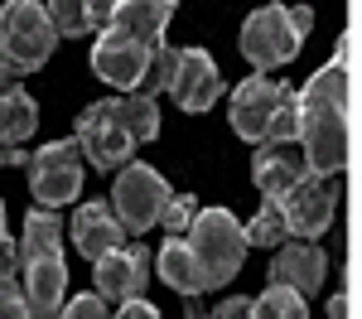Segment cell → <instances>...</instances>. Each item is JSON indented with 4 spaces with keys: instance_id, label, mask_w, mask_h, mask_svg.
Instances as JSON below:
<instances>
[{
    "instance_id": "1",
    "label": "cell",
    "mask_w": 362,
    "mask_h": 319,
    "mask_svg": "<svg viewBox=\"0 0 362 319\" xmlns=\"http://www.w3.org/2000/svg\"><path fill=\"white\" fill-rule=\"evenodd\" d=\"M300 150H305L309 170L319 179H334L348 165V107H353V87L343 63H324L300 92Z\"/></svg>"
},
{
    "instance_id": "2",
    "label": "cell",
    "mask_w": 362,
    "mask_h": 319,
    "mask_svg": "<svg viewBox=\"0 0 362 319\" xmlns=\"http://www.w3.org/2000/svg\"><path fill=\"white\" fill-rule=\"evenodd\" d=\"M184 252H189V266H194L198 290H213L232 281L247 261V232L242 223L227 213V208H198L194 223L179 232Z\"/></svg>"
},
{
    "instance_id": "3",
    "label": "cell",
    "mask_w": 362,
    "mask_h": 319,
    "mask_svg": "<svg viewBox=\"0 0 362 319\" xmlns=\"http://www.w3.org/2000/svg\"><path fill=\"white\" fill-rule=\"evenodd\" d=\"M58 49L54 20L39 0H5L0 5V58L10 68V78H25L34 68H44Z\"/></svg>"
},
{
    "instance_id": "4",
    "label": "cell",
    "mask_w": 362,
    "mask_h": 319,
    "mask_svg": "<svg viewBox=\"0 0 362 319\" xmlns=\"http://www.w3.org/2000/svg\"><path fill=\"white\" fill-rule=\"evenodd\" d=\"M169 194H174V189L165 184V174H160V170H150V165H140V160L121 165L116 189H112V213L121 218L126 237L155 228L160 213H165V203H169Z\"/></svg>"
},
{
    "instance_id": "5",
    "label": "cell",
    "mask_w": 362,
    "mask_h": 319,
    "mask_svg": "<svg viewBox=\"0 0 362 319\" xmlns=\"http://www.w3.org/2000/svg\"><path fill=\"white\" fill-rule=\"evenodd\" d=\"M300 34L290 25L285 5H261L251 10L247 25H242V58H247L256 73H271V68H285L290 58L300 54Z\"/></svg>"
},
{
    "instance_id": "6",
    "label": "cell",
    "mask_w": 362,
    "mask_h": 319,
    "mask_svg": "<svg viewBox=\"0 0 362 319\" xmlns=\"http://www.w3.org/2000/svg\"><path fill=\"white\" fill-rule=\"evenodd\" d=\"M29 189L39 208H63L83 189V150L78 141H49L39 155H29Z\"/></svg>"
},
{
    "instance_id": "7",
    "label": "cell",
    "mask_w": 362,
    "mask_h": 319,
    "mask_svg": "<svg viewBox=\"0 0 362 319\" xmlns=\"http://www.w3.org/2000/svg\"><path fill=\"white\" fill-rule=\"evenodd\" d=\"M78 150H83V160H92L97 170H121L126 160H131V131L121 126V112H116V97L107 102H92L83 116H78Z\"/></svg>"
},
{
    "instance_id": "8",
    "label": "cell",
    "mask_w": 362,
    "mask_h": 319,
    "mask_svg": "<svg viewBox=\"0 0 362 319\" xmlns=\"http://www.w3.org/2000/svg\"><path fill=\"white\" fill-rule=\"evenodd\" d=\"M20 261H25V310H29V319H58L63 315V290H68L63 247H34V252H20Z\"/></svg>"
},
{
    "instance_id": "9",
    "label": "cell",
    "mask_w": 362,
    "mask_h": 319,
    "mask_svg": "<svg viewBox=\"0 0 362 319\" xmlns=\"http://www.w3.org/2000/svg\"><path fill=\"white\" fill-rule=\"evenodd\" d=\"M276 203H280V213H285L290 237H319V232H329V223H334V213H338V179L309 174L305 184L285 189Z\"/></svg>"
},
{
    "instance_id": "10",
    "label": "cell",
    "mask_w": 362,
    "mask_h": 319,
    "mask_svg": "<svg viewBox=\"0 0 362 319\" xmlns=\"http://www.w3.org/2000/svg\"><path fill=\"white\" fill-rule=\"evenodd\" d=\"M92 281H97L102 300H116V305L140 300L145 286H150V252L136 247V242H121V247H112V252H102L92 261Z\"/></svg>"
},
{
    "instance_id": "11",
    "label": "cell",
    "mask_w": 362,
    "mask_h": 319,
    "mask_svg": "<svg viewBox=\"0 0 362 319\" xmlns=\"http://www.w3.org/2000/svg\"><path fill=\"white\" fill-rule=\"evenodd\" d=\"M145 63H150V44H140V39L121 34V29H102L97 44H92V68H97V78L121 87V92H136L140 87Z\"/></svg>"
},
{
    "instance_id": "12",
    "label": "cell",
    "mask_w": 362,
    "mask_h": 319,
    "mask_svg": "<svg viewBox=\"0 0 362 319\" xmlns=\"http://www.w3.org/2000/svg\"><path fill=\"white\" fill-rule=\"evenodd\" d=\"M285 92H290V87L276 83V78H266V73L247 78V83L232 92V131H237L242 141L261 145V141H266L271 116H276V107L285 102Z\"/></svg>"
},
{
    "instance_id": "13",
    "label": "cell",
    "mask_w": 362,
    "mask_h": 319,
    "mask_svg": "<svg viewBox=\"0 0 362 319\" xmlns=\"http://www.w3.org/2000/svg\"><path fill=\"white\" fill-rule=\"evenodd\" d=\"M223 73H218V63L203 54V49H184L179 54V68H174V78H169V97L184 107V112H208L218 97H223Z\"/></svg>"
},
{
    "instance_id": "14",
    "label": "cell",
    "mask_w": 362,
    "mask_h": 319,
    "mask_svg": "<svg viewBox=\"0 0 362 319\" xmlns=\"http://www.w3.org/2000/svg\"><path fill=\"white\" fill-rule=\"evenodd\" d=\"M309 160L300 141H266L256 145V160H251V179H256V189L266 194V199H280L285 189H295V184H305L309 179Z\"/></svg>"
},
{
    "instance_id": "15",
    "label": "cell",
    "mask_w": 362,
    "mask_h": 319,
    "mask_svg": "<svg viewBox=\"0 0 362 319\" xmlns=\"http://www.w3.org/2000/svg\"><path fill=\"white\" fill-rule=\"evenodd\" d=\"M324 276H329V257L314 242H290L271 261V286H290V290H300L305 300L324 286Z\"/></svg>"
},
{
    "instance_id": "16",
    "label": "cell",
    "mask_w": 362,
    "mask_h": 319,
    "mask_svg": "<svg viewBox=\"0 0 362 319\" xmlns=\"http://www.w3.org/2000/svg\"><path fill=\"white\" fill-rule=\"evenodd\" d=\"M121 242H126V228H121V218L112 213V203H83L73 213V247L87 261H97L102 252H112Z\"/></svg>"
},
{
    "instance_id": "17",
    "label": "cell",
    "mask_w": 362,
    "mask_h": 319,
    "mask_svg": "<svg viewBox=\"0 0 362 319\" xmlns=\"http://www.w3.org/2000/svg\"><path fill=\"white\" fill-rule=\"evenodd\" d=\"M169 20H174V0H121L107 29H121V34H131V39L155 49Z\"/></svg>"
},
{
    "instance_id": "18",
    "label": "cell",
    "mask_w": 362,
    "mask_h": 319,
    "mask_svg": "<svg viewBox=\"0 0 362 319\" xmlns=\"http://www.w3.org/2000/svg\"><path fill=\"white\" fill-rule=\"evenodd\" d=\"M39 126V102L25 87H5L0 92V145H25Z\"/></svg>"
},
{
    "instance_id": "19",
    "label": "cell",
    "mask_w": 362,
    "mask_h": 319,
    "mask_svg": "<svg viewBox=\"0 0 362 319\" xmlns=\"http://www.w3.org/2000/svg\"><path fill=\"white\" fill-rule=\"evenodd\" d=\"M116 112H121V126L131 131V141H136V145L160 136V107H155V97H145V92L116 97Z\"/></svg>"
},
{
    "instance_id": "20",
    "label": "cell",
    "mask_w": 362,
    "mask_h": 319,
    "mask_svg": "<svg viewBox=\"0 0 362 319\" xmlns=\"http://www.w3.org/2000/svg\"><path fill=\"white\" fill-rule=\"evenodd\" d=\"M251 319H309V300L290 286H266L251 300Z\"/></svg>"
},
{
    "instance_id": "21",
    "label": "cell",
    "mask_w": 362,
    "mask_h": 319,
    "mask_svg": "<svg viewBox=\"0 0 362 319\" xmlns=\"http://www.w3.org/2000/svg\"><path fill=\"white\" fill-rule=\"evenodd\" d=\"M242 232H247V247H280V242L290 237V228H285V213H280L276 199L261 203V208H256V218H251Z\"/></svg>"
},
{
    "instance_id": "22",
    "label": "cell",
    "mask_w": 362,
    "mask_h": 319,
    "mask_svg": "<svg viewBox=\"0 0 362 319\" xmlns=\"http://www.w3.org/2000/svg\"><path fill=\"white\" fill-rule=\"evenodd\" d=\"M174 68H179V49H169V44H155L150 49V63H145V73H140V87L145 97H155V92H169V78H174Z\"/></svg>"
},
{
    "instance_id": "23",
    "label": "cell",
    "mask_w": 362,
    "mask_h": 319,
    "mask_svg": "<svg viewBox=\"0 0 362 319\" xmlns=\"http://www.w3.org/2000/svg\"><path fill=\"white\" fill-rule=\"evenodd\" d=\"M44 10H49V20H54V34L78 39V34L92 29V20H87V0H49Z\"/></svg>"
},
{
    "instance_id": "24",
    "label": "cell",
    "mask_w": 362,
    "mask_h": 319,
    "mask_svg": "<svg viewBox=\"0 0 362 319\" xmlns=\"http://www.w3.org/2000/svg\"><path fill=\"white\" fill-rule=\"evenodd\" d=\"M266 141H300V97H295V87L285 92V102L276 107L271 126H266ZM266 141H261V145H266Z\"/></svg>"
},
{
    "instance_id": "25",
    "label": "cell",
    "mask_w": 362,
    "mask_h": 319,
    "mask_svg": "<svg viewBox=\"0 0 362 319\" xmlns=\"http://www.w3.org/2000/svg\"><path fill=\"white\" fill-rule=\"evenodd\" d=\"M194 213H198V199H194V194H179V199L169 194L165 213H160V223L169 228V237H179V232H184L189 223H194Z\"/></svg>"
},
{
    "instance_id": "26",
    "label": "cell",
    "mask_w": 362,
    "mask_h": 319,
    "mask_svg": "<svg viewBox=\"0 0 362 319\" xmlns=\"http://www.w3.org/2000/svg\"><path fill=\"white\" fill-rule=\"evenodd\" d=\"M58 319H112V310H107V300L92 290V295H78V300H73Z\"/></svg>"
},
{
    "instance_id": "27",
    "label": "cell",
    "mask_w": 362,
    "mask_h": 319,
    "mask_svg": "<svg viewBox=\"0 0 362 319\" xmlns=\"http://www.w3.org/2000/svg\"><path fill=\"white\" fill-rule=\"evenodd\" d=\"M0 319H29L25 290L15 286V281H0Z\"/></svg>"
},
{
    "instance_id": "28",
    "label": "cell",
    "mask_w": 362,
    "mask_h": 319,
    "mask_svg": "<svg viewBox=\"0 0 362 319\" xmlns=\"http://www.w3.org/2000/svg\"><path fill=\"white\" fill-rule=\"evenodd\" d=\"M15 266H20V242L0 232V281H15Z\"/></svg>"
},
{
    "instance_id": "29",
    "label": "cell",
    "mask_w": 362,
    "mask_h": 319,
    "mask_svg": "<svg viewBox=\"0 0 362 319\" xmlns=\"http://www.w3.org/2000/svg\"><path fill=\"white\" fill-rule=\"evenodd\" d=\"M213 319H251V300L247 295H227L223 305L213 310Z\"/></svg>"
},
{
    "instance_id": "30",
    "label": "cell",
    "mask_w": 362,
    "mask_h": 319,
    "mask_svg": "<svg viewBox=\"0 0 362 319\" xmlns=\"http://www.w3.org/2000/svg\"><path fill=\"white\" fill-rule=\"evenodd\" d=\"M116 5H121V0H87V20H92V29H107V25H112Z\"/></svg>"
},
{
    "instance_id": "31",
    "label": "cell",
    "mask_w": 362,
    "mask_h": 319,
    "mask_svg": "<svg viewBox=\"0 0 362 319\" xmlns=\"http://www.w3.org/2000/svg\"><path fill=\"white\" fill-rule=\"evenodd\" d=\"M112 319H160V310L140 295V300H126V305H121V315H112Z\"/></svg>"
},
{
    "instance_id": "32",
    "label": "cell",
    "mask_w": 362,
    "mask_h": 319,
    "mask_svg": "<svg viewBox=\"0 0 362 319\" xmlns=\"http://www.w3.org/2000/svg\"><path fill=\"white\" fill-rule=\"evenodd\" d=\"M285 15H290V25H295V34H300V39L314 29V10H309V5H285Z\"/></svg>"
},
{
    "instance_id": "33",
    "label": "cell",
    "mask_w": 362,
    "mask_h": 319,
    "mask_svg": "<svg viewBox=\"0 0 362 319\" xmlns=\"http://www.w3.org/2000/svg\"><path fill=\"white\" fill-rule=\"evenodd\" d=\"M29 155L20 150V145H0V170H15V165H25Z\"/></svg>"
},
{
    "instance_id": "34",
    "label": "cell",
    "mask_w": 362,
    "mask_h": 319,
    "mask_svg": "<svg viewBox=\"0 0 362 319\" xmlns=\"http://www.w3.org/2000/svg\"><path fill=\"white\" fill-rule=\"evenodd\" d=\"M329 319H353V305H348V295H334V300H329Z\"/></svg>"
},
{
    "instance_id": "35",
    "label": "cell",
    "mask_w": 362,
    "mask_h": 319,
    "mask_svg": "<svg viewBox=\"0 0 362 319\" xmlns=\"http://www.w3.org/2000/svg\"><path fill=\"white\" fill-rule=\"evenodd\" d=\"M184 300H189V319H213V310H208L198 295H184Z\"/></svg>"
},
{
    "instance_id": "36",
    "label": "cell",
    "mask_w": 362,
    "mask_h": 319,
    "mask_svg": "<svg viewBox=\"0 0 362 319\" xmlns=\"http://www.w3.org/2000/svg\"><path fill=\"white\" fill-rule=\"evenodd\" d=\"M10 83H15V78H10V68H5V58H0V92H5Z\"/></svg>"
},
{
    "instance_id": "37",
    "label": "cell",
    "mask_w": 362,
    "mask_h": 319,
    "mask_svg": "<svg viewBox=\"0 0 362 319\" xmlns=\"http://www.w3.org/2000/svg\"><path fill=\"white\" fill-rule=\"evenodd\" d=\"M0 232H5V203H0Z\"/></svg>"
}]
</instances>
